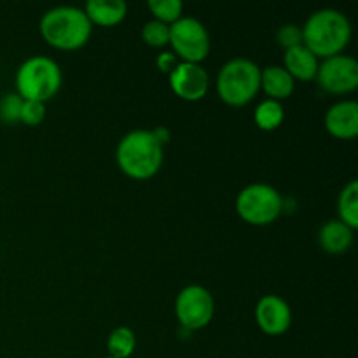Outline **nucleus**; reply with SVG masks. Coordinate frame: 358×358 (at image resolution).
<instances>
[{
  "label": "nucleus",
  "mask_w": 358,
  "mask_h": 358,
  "mask_svg": "<svg viewBox=\"0 0 358 358\" xmlns=\"http://www.w3.org/2000/svg\"><path fill=\"white\" fill-rule=\"evenodd\" d=\"M303 30V44L318 59L343 55L352 41V23L348 16L338 9H320L311 14Z\"/></svg>",
  "instance_id": "f257e3e1"
},
{
  "label": "nucleus",
  "mask_w": 358,
  "mask_h": 358,
  "mask_svg": "<svg viewBox=\"0 0 358 358\" xmlns=\"http://www.w3.org/2000/svg\"><path fill=\"white\" fill-rule=\"evenodd\" d=\"M115 161L126 177L147 180L163 166L164 150L154 136L152 129H133L117 143Z\"/></svg>",
  "instance_id": "f03ea898"
},
{
  "label": "nucleus",
  "mask_w": 358,
  "mask_h": 358,
  "mask_svg": "<svg viewBox=\"0 0 358 358\" xmlns=\"http://www.w3.org/2000/svg\"><path fill=\"white\" fill-rule=\"evenodd\" d=\"M41 35L51 48L76 51L90 42L93 24L80 7L59 6L45 10L41 17Z\"/></svg>",
  "instance_id": "7ed1b4c3"
},
{
  "label": "nucleus",
  "mask_w": 358,
  "mask_h": 358,
  "mask_svg": "<svg viewBox=\"0 0 358 358\" xmlns=\"http://www.w3.org/2000/svg\"><path fill=\"white\" fill-rule=\"evenodd\" d=\"M16 94L23 100L48 103L56 96L63 84V73L58 63L48 56H30L16 72Z\"/></svg>",
  "instance_id": "20e7f679"
},
{
  "label": "nucleus",
  "mask_w": 358,
  "mask_h": 358,
  "mask_svg": "<svg viewBox=\"0 0 358 358\" xmlns=\"http://www.w3.org/2000/svg\"><path fill=\"white\" fill-rule=\"evenodd\" d=\"M261 91V69L248 58H233L217 76V93L231 107H245Z\"/></svg>",
  "instance_id": "39448f33"
},
{
  "label": "nucleus",
  "mask_w": 358,
  "mask_h": 358,
  "mask_svg": "<svg viewBox=\"0 0 358 358\" xmlns=\"http://www.w3.org/2000/svg\"><path fill=\"white\" fill-rule=\"evenodd\" d=\"M236 212L250 226H269L283 212V198L273 185L255 182L236 196Z\"/></svg>",
  "instance_id": "423d86ee"
},
{
  "label": "nucleus",
  "mask_w": 358,
  "mask_h": 358,
  "mask_svg": "<svg viewBox=\"0 0 358 358\" xmlns=\"http://www.w3.org/2000/svg\"><path fill=\"white\" fill-rule=\"evenodd\" d=\"M178 62L201 65L210 52V34L205 24L192 16H182L170 24V44Z\"/></svg>",
  "instance_id": "0eeeda50"
},
{
  "label": "nucleus",
  "mask_w": 358,
  "mask_h": 358,
  "mask_svg": "<svg viewBox=\"0 0 358 358\" xmlns=\"http://www.w3.org/2000/svg\"><path fill=\"white\" fill-rule=\"evenodd\" d=\"M175 315L182 329L189 332L199 331L213 320L215 301L205 287L187 285L178 292L175 301Z\"/></svg>",
  "instance_id": "6e6552de"
},
{
  "label": "nucleus",
  "mask_w": 358,
  "mask_h": 358,
  "mask_svg": "<svg viewBox=\"0 0 358 358\" xmlns=\"http://www.w3.org/2000/svg\"><path fill=\"white\" fill-rule=\"evenodd\" d=\"M317 83L329 94H350L358 87V62L353 56L338 55L322 59Z\"/></svg>",
  "instance_id": "1a4fd4ad"
},
{
  "label": "nucleus",
  "mask_w": 358,
  "mask_h": 358,
  "mask_svg": "<svg viewBox=\"0 0 358 358\" xmlns=\"http://www.w3.org/2000/svg\"><path fill=\"white\" fill-rule=\"evenodd\" d=\"M171 91L184 101H199L206 96L210 79L206 70L196 63L178 62V65L168 73Z\"/></svg>",
  "instance_id": "9d476101"
},
{
  "label": "nucleus",
  "mask_w": 358,
  "mask_h": 358,
  "mask_svg": "<svg viewBox=\"0 0 358 358\" xmlns=\"http://www.w3.org/2000/svg\"><path fill=\"white\" fill-rule=\"evenodd\" d=\"M255 322L268 336H282L292 325V310L283 297L268 294L255 306Z\"/></svg>",
  "instance_id": "9b49d317"
},
{
  "label": "nucleus",
  "mask_w": 358,
  "mask_h": 358,
  "mask_svg": "<svg viewBox=\"0 0 358 358\" xmlns=\"http://www.w3.org/2000/svg\"><path fill=\"white\" fill-rule=\"evenodd\" d=\"M324 124L334 138L353 140L358 135V103L355 100L334 103L325 112Z\"/></svg>",
  "instance_id": "f8f14e48"
},
{
  "label": "nucleus",
  "mask_w": 358,
  "mask_h": 358,
  "mask_svg": "<svg viewBox=\"0 0 358 358\" xmlns=\"http://www.w3.org/2000/svg\"><path fill=\"white\" fill-rule=\"evenodd\" d=\"M318 65H320V59L304 44L290 48L283 52L282 66L292 76L294 80H304V83L315 80L318 72Z\"/></svg>",
  "instance_id": "ddd939ff"
},
{
  "label": "nucleus",
  "mask_w": 358,
  "mask_h": 358,
  "mask_svg": "<svg viewBox=\"0 0 358 358\" xmlns=\"http://www.w3.org/2000/svg\"><path fill=\"white\" fill-rule=\"evenodd\" d=\"M353 233L355 231L346 226L345 222H341L339 219L327 220L320 227V231H318V243H320L322 250L325 254L343 255L352 247Z\"/></svg>",
  "instance_id": "4468645a"
},
{
  "label": "nucleus",
  "mask_w": 358,
  "mask_h": 358,
  "mask_svg": "<svg viewBox=\"0 0 358 358\" xmlns=\"http://www.w3.org/2000/svg\"><path fill=\"white\" fill-rule=\"evenodd\" d=\"M91 24L110 28L122 23L128 16V3L124 0H90L84 6Z\"/></svg>",
  "instance_id": "2eb2a0df"
},
{
  "label": "nucleus",
  "mask_w": 358,
  "mask_h": 358,
  "mask_svg": "<svg viewBox=\"0 0 358 358\" xmlns=\"http://www.w3.org/2000/svg\"><path fill=\"white\" fill-rule=\"evenodd\" d=\"M261 90L269 96V100L282 101L292 96L296 90V80L280 65H269L261 70Z\"/></svg>",
  "instance_id": "dca6fc26"
},
{
  "label": "nucleus",
  "mask_w": 358,
  "mask_h": 358,
  "mask_svg": "<svg viewBox=\"0 0 358 358\" xmlns=\"http://www.w3.org/2000/svg\"><path fill=\"white\" fill-rule=\"evenodd\" d=\"M254 121L257 128L262 129V131H275V129H278L282 122L285 121V108H283L282 101L269 100V98L262 100L255 107Z\"/></svg>",
  "instance_id": "f3484780"
},
{
  "label": "nucleus",
  "mask_w": 358,
  "mask_h": 358,
  "mask_svg": "<svg viewBox=\"0 0 358 358\" xmlns=\"http://www.w3.org/2000/svg\"><path fill=\"white\" fill-rule=\"evenodd\" d=\"M338 215L353 231L358 227V180H350L343 187L338 198Z\"/></svg>",
  "instance_id": "a211bd4d"
},
{
  "label": "nucleus",
  "mask_w": 358,
  "mask_h": 358,
  "mask_svg": "<svg viewBox=\"0 0 358 358\" xmlns=\"http://www.w3.org/2000/svg\"><path fill=\"white\" fill-rule=\"evenodd\" d=\"M136 348L135 332L129 327H117L107 339V350L110 358H129Z\"/></svg>",
  "instance_id": "6ab92c4d"
},
{
  "label": "nucleus",
  "mask_w": 358,
  "mask_h": 358,
  "mask_svg": "<svg viewBox=\"0 0 358 358\" xmlns=\"http://www.w3.org/2000/svg\"><path fill=\"white\" fill-rule=\"evenodd\" d=\"M147 7L152 13L154 20L164 24L175 23L177 20H180L182 13H184L182 0H149Z\"/></svg>",
  "instance_id": "aec40b11"
},
{
  "label": "nucleus",
  "mask_w": 358,
  "mask_h": 358,
  "mask_svg": "<svg viewBox=\"0 0 358 358\" xmlns=\"http://www.w3.org/2000/svg\"><path fill=\"white\" fill-rule=\"evenodd\" d=\"M142 41L149 48H164L170 44V24H164L156 20L147 21L142 28Z\"/></svg>",
  "instance_id": "412c9836"
},
{
  "label": "nucleus",
  "mask_w": 358,
  "mask_h": 358,
  "mask_svg": "<svg viewBox=\"0 0 358 358\" xmlns=\"http://www.w3.org/2000/svg\"><path fill=\"white\" fill-rule=\"evenodd\" d=\"M21 105H23V98L16 93L6 94V96L0 100V119L7 124H14V122H20V112Z\"/></svg>",
  "instance_id": "4be33fe9"
},
{
  "label": "nucleus",
  "mask_w": 358,
  "mask_h": 358,
  "mask_svg": "<svg viewBox=\"0 0 358 358\" xmlns=\"http://www.w3.org/2000/svg\"><path fill=\"white\" fill-rule=\"evenodd\" d=\"M45 119V103L23 100L20 112V122L24 126H38Z\"/></svg>",
  "instance_id": "5701e85b"
},
{
  "label": "nucleus",
  "mask_w": 358,
  "mask_h": 358,
  "mask_svg": "<svg viewBox=\"0 0 358 358\" xmlns=\"http://www.w3.org/2000/svg\"><path fill=\"white\" fill-rule=\"evenodd\" d=\"M276 41H278V44L282 45L285 51L290 48H296V45L303 44V30H301V27H297V24H283V27H280V30L276 31Z\"/></svg>",
  "instance_id": "b1692460"
},
{
  "label": "nucleus",
  "mask_w": 358,
  "mask_h": 358,
  "mask_svg": "<svg viewBox=\"0 0 358 358\" xmlns=\"http://www.w3.org/2000/svg\"><path fill=\"white\" fill-rule=\"evenodd\" d=\"M156 65L161 72L170 73L171 70L178 65V58L173 55V52H161L156 59Z\"/></svg>",
  "instance_id": "393cba45"
},
{
  "label": "nucleus",
  "mask_w": 358,
  "mask_h": 358,
  "mask_svg": "<svg viewBox=\"0 0 358 358\" xmlns=\"http://www.w3.org/2000/svg\"><path fill=\"white\" fill-rule=\"evenodd\" d=\"M152 133H154V136H156L157 142H159L163 147L166 145L168 142H170V129L164 128V126H161V128L152 129Z\"/></svg>",
  "instance_id": "a878e982"
},
{
  "label": "nucleus",
  "mask_w": 358,
  "mask_h": 358,
  "mask_svg": "<svg viewBox=\"0 0 358 358\" xmlns=\"http://www.w3.org/2000/svg\"><path fill=\"white\" fill-rule=\"evenodd\" d=\"M108 358H110V357H108Z\"/></svg>",
  "instance_id": "bb28decb"
}]
</instances>
